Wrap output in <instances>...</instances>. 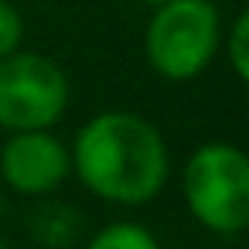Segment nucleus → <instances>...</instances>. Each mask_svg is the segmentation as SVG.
I'll use <instances>...</instances> for the list:
<instances>
[{
  "instance_id": "1",
  "label": "nucleus",
  "mask_w": 249,
  "mask_h": 249,
  "mask_svg": "<svg viewBox=\"0 0 249 249\" xmlns=\"http://www.w3.org/2000/svg\"><path fill=\"white\" fill-rule=\"evenodd\" d=\"M72 174L109 205H147L171 178V150L160 130L133 109H106L86 120L69 147Z\"/></svg>"
},
{
  "instance_id": "2",
  "label": "nucleus",
  "mask_w": 249,
  "mask_h": 249,
  "mask_svg": "<svg viewBox=\"0 0 249 249\" xmlns=\"http://www.w3.org/2000/svg\"><path fill=\"white\" fill-rule=\"evenodd\" d=\"M181 195L191 218L215 235L249 229V157L235 143H201L181 174Z\"/></svg>"
},
{
  "instance_id": "3",
  "label": "nucleus",
  "mask_w": 249,
  "mask_h": 249,
  "mask_svg": "<svg viewBox=\"0 0 249 249\" xmlns=\"http://www.w3.org/2000/svg\"><path fill=\"white\" fill-rule=\"evenodd\" d=\"M222 18L208 0H171L157 7L143 31L150 69L167 82L198 79L218 55Z\"/></svg>"
},
{
  "instance_id": "4",
  "label": "nucleus",
  "mask_w": 249,
  "mask_h": 249,
  "mask_svg": "<svg viewBox=\"0 0 249 249\" xmlns=\"http://www.w3.org/2000/svg\"><path fill=\"white\" fill-rule=\"evenodd\" d=\"M72 89L62 65L41 52L0 58V130H52L69 109Z\"/></svg>"
},
{
  "instance_id": "5",
  "label": "nucleus",
  "mask_w": 249,
  "mask_h": 249,
  "mask_svg": "<svg viewBox=\"0 0 249 249\" xmlns=\"http://www.w3.org/2000/svg\"><path fill=\"white\" fill-rule=\"evenodd\" d=\"M72 174L69 147L52 130H24L7 133L0 143V178L18 195H52Z\"/></svg>"
},
{
  "instance_id": "6",
  "label": "nucleus",
  "mask_w": 249,
  "mask_h": 249,
  "mask_svg": "<svg viewBox=\"0 0 249 249\" xmlns=\"http://www.w3.org/2000/svg\"><path fill=\"white\" fill-rule=\"evenodd\" d=\"M86 249H160V242L140 222H109L89 239Z\"/></svg>"
},
{
  "instance_id": "7",
  "label": "nucleus",
  "mask_w": 249,
  "mask_h": 249,
  "mask_svg": "<svg viewBox=\"0 0 249 249\" xmlns=\"http://www.w3.org/2000/svg\"><path fill=\"white\" fill-rule=\"evenodd\" d=\"M222 55L239 82H249V14H235V21L222 31Z\"/></svg>"
},
{
  "instance_id": "8",
  "label": "nucleus",
  "mask_w": 249,
  "mask_h": 249,
  "mask_svg": "<svg viewBox=\"0 0 249 249\" xmlns=\"http://www.w3.org/2000/svg\"><path fill=\"white\" fill-rule=\"evenodd\" d=\"M24 41V18L11 0H0V58L21 52Z\"/></svg>"
},
{
  "instance_id": "9",
  "label": "nucleus",
  "mask_w": 249,
  "mask_h": 249,
  "mask_svg": "<svg viewBox=\"0 0 249 249\" xmlns=\"http://www.w3.org/2000/svg\"><path fill=\"white\" fill-rule=\"evenodd\" d=\"M133 4H143V7H150V11H157V7L171 4V0H133Z\"/></svg>"
},
{
  "instance_id": "10",
  "label": "nucleus",
  "mask_w": 249,
  "mask_h": 249,
  "mask_svg": "<svg viewBox=\"0 0 249 249\" xmlns=\"http://www.w3.org/2000/svg\"><path fill=\"white\" fill-rule=\"evenodd\" d=\"M0 249H7V242H4V232H0Z\"/></svg>"
}]
</instances>
